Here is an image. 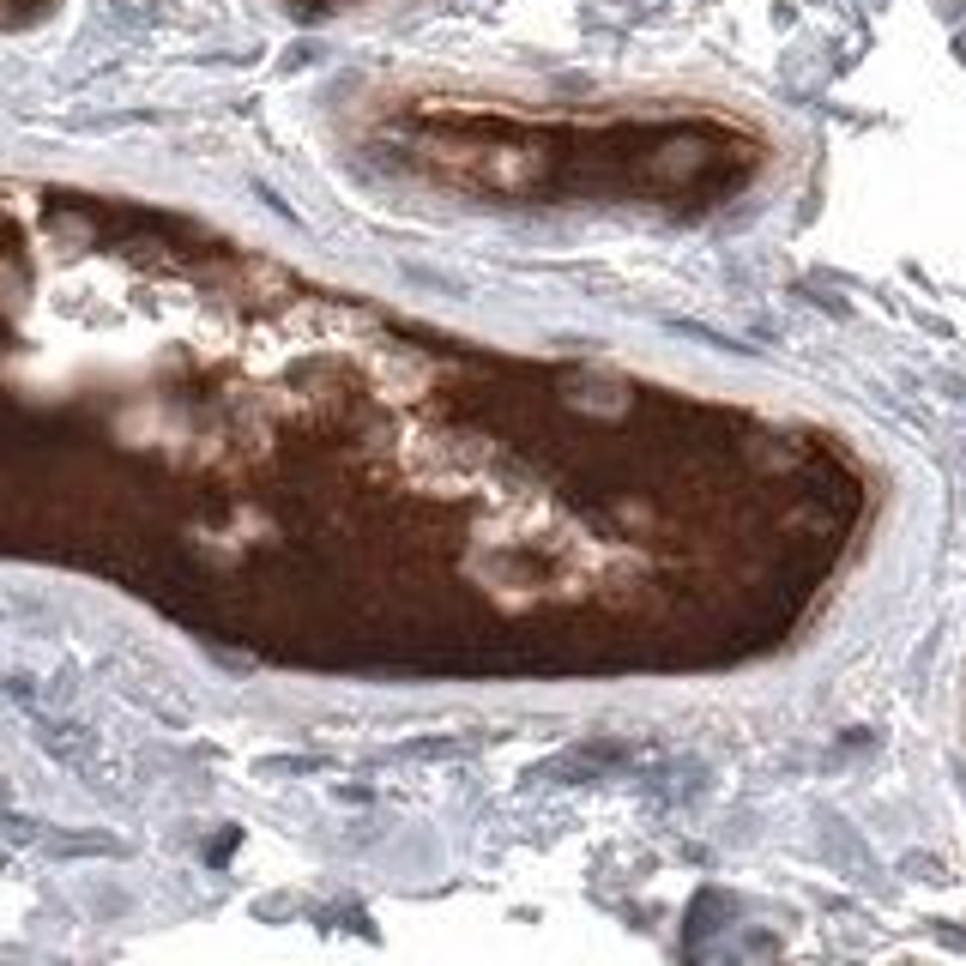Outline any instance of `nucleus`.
<instances>
[{
    "label": "nucleus",
    "instance_id": "obj_1",
    "mask_svg": "<svg viewBox=\"0 0 966 966\" xmlns=\"http://www.w3.org/2000/svg\"><path fill=\"white\" fill-rule=\"evenodd\" d=\"M369 157L478 206H671L737 188L749 133L701 109H532L411 92L363 128Z\"/></svg>",
    "mask_w": 966,
    "mask_h": 966
},
{
    "label": "nucleus",
    "instance_id": "obj_2",
    "mask_svg": "<svg viewBox=\"0 0 966 966\" xmlns=\"http://www.w3.org/2000/svg\"><path fill=\"white\" fill-rule=\"evenodd\" d=\"M49 0H0V25H31Z\"/></svg>",
    "mask_w": 966,
    "mask_h": 966
},
{
    "label": "nucleus",
    "instance_id": "obj_3",
    "mask_svg": "<svg viewBox=\"0 0 966 966\" xmlns=\"http://www.w3.org/2000/svg\"><path fill=\"white\" fill-rule=\"evenodd\" d=\"M302 7H339V0H302Z\"/></svg>",
    "mask_w": 966,
    "mask_h": 966
}]
</instances>
